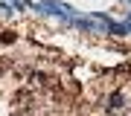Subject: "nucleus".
Here are the masks:
<instances>
[{"instance_id":"obj_1","label":"nucleus","mask_w":131,"mask_h":116,"mask_svg":"<svg viewBox=\"0 0 131 116\" xmlns=\"http://www.w3.org/2000/svg\"><path fill=\"white\" fill-rule=\"evenodd\" d=\"M125 105H128V96H125V93H122V90H114L111 96L105 99V107H108V110H111V113H114V110H122V107H125Z\"/></svg>"},{"instance_id":"obj_2","label":"nucleus","mask_w":131,"mask_h":116,"mask_svg":"<svg viewBox=\"0 0 131 116\" xmlns=\"http://www.w3.org/2000/svg\"><path fill=\"white\" fill-rule=\"evenodd\" d=\"M105 35L108 38H119V41H125V26H122V20H111V23H108V26H105Z\"/></svg>"},{"instance_id":"obj_3","label":"nucleus","mask_w":131,"mask_h":116,"mask_svg":"<svg viewBox=\"0 0 131 116\" xmlns=\"http://www.w3.org/2000/svg\"><path fill=\"white\" fill-rule=\"evenodd\" d=\"M0 15H6V18H12V15H15V12H12V6L6 3V0H0Z\"/></svg>"},{"instance_id":"obj_4","label":"nucleus","mask_w":131,"mask_h":116,"mask_svg":"<svg viewBox=\"0 0 131 116\" xmlns=\"http://www.w3.org/2000/svg\"><path fill=\"white\" fill-rule=\"evenodd\" d=\"M119 20H128V23H131V9H125V12H122V18H119Z\"/></svg>"}]
</instances>
